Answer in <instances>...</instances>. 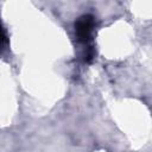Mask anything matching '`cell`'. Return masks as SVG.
Returning <instances> with one entry per match:
<instances>
[{
    "mask_svg": "<svg viewBox=\"0 0 152 152\" xmlns=\"http://www.w3.org/2000/svg\"><path fill=\"white\" fill-rule=\"evenodd\" d=\"M93 30H94V17L91 14H84L80 17L75 23L76 37L78 42L84 44L86 46L93 45L91 44Z\"/></svg>",
    "mask_w": 152,
    "mask_h": 152,
    "instance_id": "obj_1",
    "label": "cell"
},
{
    "mask_svg": "<svg viewBox=\"0 0 152 152\" xmlns=\"http://www.w3.org/2000/svg\"><path fill=\"white\" fill-rule=\"evenodd\" d=\"M7 44H8L7 33H6V30H5V27L2 26V24L0 21V53L6 49Z\"/></svg>",
    "mask_w": 152,
    "mask_h": 152,
    "instance_id": "obj_2",
    "label": "cell"
}]
</instances>
